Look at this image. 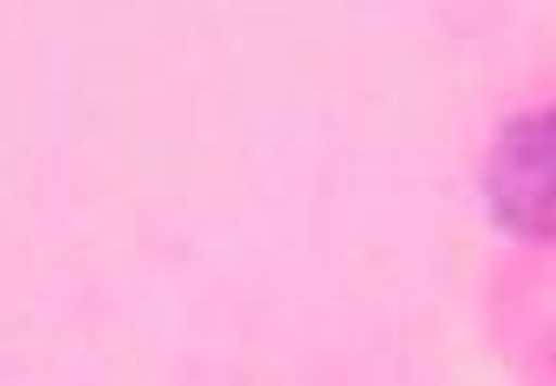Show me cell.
<instances>
[{
	"label": "cell",
	"instance_id": "6da1fadb",
	"mask_svg": "<svg viewBox=\"0 0 556 386\" xmlns=\"http://www.w3.org/2000/svg\"><path fill=\"white\" fill-rule=\"evenodd\" d=\"M484 203L497 229L523 242L549 236V112H523L497 132L484 164Z\"/></svg>",
	"mask_w": 556,
	"mask_h": 386
}]
</instances>
